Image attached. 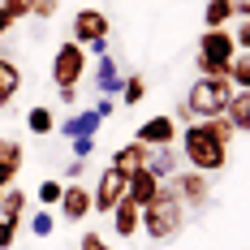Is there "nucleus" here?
Here are the masks:
<instances>
[{"instance_id":"3","label":"nucleus","mask_w":250,"mask_h":250,"mask_svg":"<svg viewBox=\"0 0 250 250\" xmlns=\"http://www.w3.org/2000/svg\"><path fill=\"white\" fill-rule=\"evenodd\" d=\"M186 207H181V199L173 194V186L168 181H160V190H155V199L143 207V229H147V237H155V242H173L177 233L186 229Z\"/></svg>"},{"instance_id":"31","label":"nucleus","mask_w":250,"mask_h":250,"mask_svg":"<svg viewBox=\"0 0 250 250\" xmlns=\"http://www.w3.org/2000/svg\"><path fill=\"white\" fill-rule=\"evenodd\" d=\"M4 4V13L13 18V22H22V18H30V0H0Z\"/></svg>"},{"instance_id":"13","label":"nucleus","mask_w":250,"mask_h":250,"mask_svg":"<svg viewBox=\"0 0 250 250\" xmlns=\"http://www.w3.org/2000/svg\"><path fill=\"white\" fill-rule=\"evenodd\" d=\"M100 125H104V121H100V112H95V108H82V112H69L56 129H61L65 138H95V134H100Z\"/></svg>"},{"instance_id":"29","label":"nucleus","mask_w":250,"mask_h":250,"mask_svg":"<svg viewBox=\"0 0 250 250\" xmlns=\"http://www.w3.org/2000/svg\"><path fill=\"white\" fill-rule=\"evenodd\" d=\"M18 220H4V216H0V250H13V242H18Z\"/></svg>"},{"instance_id":"12","label":"nucleus","mask_w":250,"mask_h":250,"mask_svg":"<svg viewBox=\"0 0 250 250\" xmlns=\"http://www.w3.org/2000/svg\"><path fill=\"white\" fill-rule=\"evenodd\" d=\"M155 190H160V177L151 173L147 164H143V168H134V173H125V199H129V203L147 207V203L155 199Z\"/></svg>"},{"instance_id":"16","label":"nucleus","mask_w":250,"mask_h":250,"mask_svg":"<svg viewBox=\"0 0 250 250\" xmlns=\"http://www.w3.org/2000/svg\"><path fill=\"white\" fill-rule=\"evenodd\" d=\"M108 164H112L117 173H134V168H143V164H147V147H143L138 138H129L125 147L112 151V160H108Z\"/></svg>"},{"instance_id":"30","label":"nucleus","mask_w":250,"mask_h":250,"mask_svg":"<svg viewBox=\"0 0 250 250\" xmlns=\"http://www.w3.org/2000/svg\"><path fill=\"white\" fill-rule=\"evenodd\" d=\"M69 151H74V160H91L95 155V138H69Z\"/></svg>"},{"instance_id":"35","label":"nucleus","mask_w":250,"mask_h":250,"mask_svg":"<svg viewBox=\"0 0 250 250\" xmlns=\"http://www.w3.org/2000/svg\"><path fill=\"white\" fill-rule=\"evenodd\" d=\"M117 108H121V104L112 100V95H100V104H95V112H100V121H108V117H112Z\"/></svg>"},{"instance_id":"10","label":"nucleus","mask_w":250,"mask_h":250,"mask_svg":"<svg viewBox=\"0 0 250 250\" xmlns=\"http://www.w3.org/2000/svg\"><path fill=\"white\" fill-rule=\"evenodd\" d=\"M86 74H91V82H95V91H100V95H112V100H117L125 74H121V65H117L108 52H104V56H95V65H91Z\"/></svg>"},{"instance_id":"9","label":"nucleus","mask_w":250,"mask_h":250,"mask_svg":"<svg viewBox=\"0 0 250 250\" xmlns=\"http://www.w3.org/2000/svg\"><path fill=\"white\" fill-rule=\"evenodd\" d=\"M177 134H181V125L168 117V112H160V117H147V121L138 125V143L143 147H168V143H177Z\"/></svg>"},{"instance_id":"20","label":"nucleus","mask_w":250,"mask_h":250,"mask_svg":"<svg viewBox=\"0 0 250 250\" xmlns=\"http://www.w3.org/2000/svg\"><path fill=\"white\" fill-rule=\"evenodd\" d=\"M26 129H30L35 138H48V134H56V117H52L48 104H35V108L26 112Z\"/></svg>"},{"instance_id":"26","label":"nucleus","mask_w":250,"mask_h":250,"mask_svg":"<svg viewBox=\"0 0 250 250\" xmlns=\"http://www.w3.org/2000/svg\"><path fill=\"white\" fill-rule=\"evenodd\" d=\"M52 229H56V216H52L48 207H35V216H30V233H35V237H52Z\"/></svg>"},{"instance_id":"33","label":"nucleus","mask_w":250,"mask_h":250,"mask_svg":"<svg viewBox=\"0 0 250 250\" xmlns=\"http://www.w3.org/2000/svg\"><path fill=\"white\" fill-rule=\"evenodd\" d=\"M78 246H82V250H112L108 242H104V233H82V237H78Z\"/></svg>"},{"instance_id":"19","label":"nucleus","mask_w":250,"mask_h":250,"mask_svg":"<svg viewBox=\"0 0 250 250\" xmlns=\"http://www.w3.org/2000/svg\"><path fill=\"white\" fill-rule=\"evenodd\" d=\"M26 207H30V194L18 190V186H9V190L0 194V216H4V220H18V225H22Z\"/></svg>"},{"instance_id":"39","label":"nucleus","mask_w":250,"mask_h":250,"mask_svg":"<svg viewBox=\"0 0 250 250\" xmlns=\"http://www.w3.org/2000/svg\"><path fill=\"white\" fill-rule=\"evenodd\" d=\"M82 173H86V160H74V164H69V181H78Z\"/></svg>"},{"instance_id":"37","label":"nucleus","mask_w":250,"mask_h":250,"mask_svg":"<svg viewBox=\"0 0 250 250\" xmlns=\"http://www.w3.org/2000/svg\"><path fill=\"white\" fill-rule=\"evenodd\" d=\"M56 95H61V104L74 108V104H78V86H56Z\"/></svg>"},{"instance_id":"6","label":"nucleus","mask_w":250,"mask_h":250,"mask_svg":"<svg viewBox=\"0 0 250 250\" xmlns=\"http://www.w3.org/2000/svg\"><path fill=\"white\" fill-rule=\"evenodd\" d=\"M168 186H173V194L181 199L186 211H203L211 203V181H207V173H173Z\"/></svg>"},{"instance_id":"40","label":"nucleus","mask_w":250,"mask_h":250,"mask_svg":"<svg viewBox=\"0 0 250 250\" xmlns=\"http://www.w3.org/2000/svg\"><path fill=\"white\" fill-rule=\"evenodd\" d=\"M9 26H13V18L4 13V4H0V35H9Z\"/></svg>"},{"instance_id":"23","label":"nucleus","mask_w":250,"mask_h":250,"mask_svg":"<svg viewBox=\"0 0 250 250\" xmlns=\"http://www.w3.org/2000/svg\"><path fill=\"white\" fill-rule=\"evenodd\" d=\"M229 82H233L237 91H250V52H237V56L229 61Z\"/></svg>"},{"instance_id":"18","label":"nucleus","mask_w":250,"mask_h":250,"mask_svg":"<svg viewBox=\"0 0 250 250\" xmlns=\"http://www.w3.org/2000/svg\"><path fill=\"white\" fill-rule=\"evenodd\" d=\"M225 117L233 121V129H237V134H250V91H237V86H233Z\"/></svg>"},{"instance_id":"24","label":"nucleus","mask_w":250,"mask_h":250,"mask_svg":"<svg viewBox=\"0 0 250 250\" xmlns=\"http://www.w3.org/2000/svg\"><path fill=\"white\" fill-rule=\"evenodd\" d=\"M61 190H65V181L48 177V181L35 186V203H39V207H56V203H61Z\"/></svg>"},{"instance_id":"2","label":"nucleus","mask_w":250,"mask_h":250,"mask_svg":"<svg viewBox=\"0 0 250 250\" xmlns=\"http://www.w3.org/2000/svg\"><path fill=\"white\" fill-rule=\"evenodd\" d=\"M229 95H233V82H216V78H199L190 91H186V100L177 104V117L173 121L190 125V121H207V117H225L229 108Z\"/></svg>"},{"instance_id":"1","label":"nucleus","mask_w":250,"mask_h":250,"mask_svg":"<svg viewBox=\"0 0 250 250\" xmlns=\"http://www.w3.org/2000/svg\"><path fill=\"white\" fill-rule=\"evenodd\" d=\"M177 143H181V160L194 168V173H220L229 164V147L211 134V125L207 121H190V125H181V134H177Z\"/></svg>"},{"instance_id":"32","label":"nucleus","mask_w":250,"mask_h":250,"mask_svg":"<svg viewBox=\"0 0 250 250\" xmlns=\"http://www.w3.org/2000/svg\"><path fill=\"white\" fill-rule=\"evenodd\" d=\"M61 9V0H30V18H52Z\"/></svg>"},{"instance_id":"17","label":"nucleus","mask_w":250,"mask_h":250,"mask_svg":"<svg viewBox=\"0 0 250 250\" xmlns=\"http://www.w3.org/2000/svg\"><path fill=\"white\" fill-rule=\"evenodd\" d=\"M18 91H22V69H18V61H13V56H0V108L13 104Z\"/></svg>"},{"instance_id":"36","label":"nucleus","mask_w":250,"mask_h":250,"mask_svg":"<svg viewBox=\"0 0 250 250\" xmlns=\"http://www.w3.org/2000/svg\"><path fill=\"white\" fill-rule=\"evenodd\" d=\"M18 181V168H9V164H0V190H9Z\"/></svg>"},{"instance_id":"5","label":"nucleus","mask_w":250,"mask_h":250,"mask_svg":"<svg viewBox=\"0 0 250 250\" xmlns=\"http://www.w3.org/2000/svg\"><path fill=\"white\" fill-rule=\"evenodd\" d=\"M86 65H91V52L74 43V39H65L56 56H52V82L56 86H78L82 78H86Z\"/></svg>"},{"instance_id":"38","label":"nucleus","mask_w":250,"mask_h":250,"mask_svg":"<svg viewBox=\"0 0 250 250\" xmlns=\"http://www.w3.org/2000/svg\"><path fill=\"white\" fill-rule=\"evenodd\" d=\"M233 18H237V22L250 18V0H233Z\"/></svg>"},{"instance_id":"41","label":"nucleus","mask_w":250,"mask_h":250,"mask_svg":"<svg viewBox=\"0 0 250 250\" xmlns=\"http://www.w3.org/2000/svg\"><path fill=\"white\" fill-rule=\"evenodd\" d=\"M0 194H4V190H0Z\"/></svg>"},{"instance_id":"11","label":"nucleus","mask_w":250,"mask_h":250,"mask_svg":"<svg viewBox=\"0 0 250 250\" xmlns=\"http://www.w3.org/2000/svg\"><path fill=\"white\" fill-rule=\"evenodd\" d=\"M56 207H61V216H65L69 225H78V220L91 216V190L78 186V181H69V186L61 190V203H56Z\"/></svg>"},{"instance_id":"7","label":"nucleus","mask_w":250,"mask_h":250,"mask_svg":"<svg viewBox=\"0 0 250 250\" xmlns=\"http://www.w3.org/2000/svg\"><path fill=\"white\" fill-rule=\"evenodd\" d=\"M121 199H125V173H117V168L108 164V168L100 173V181H95V190H91V211L108 216Z\"/></svg>"},{"instance_id":"27","label":"nucleus","mask_w":250,"mask_h":250,"mask_svg":"<svg viewBox=\"0 0 250 250\" xmlns=\"http://www.w3.org/2000/svg\"><path fill=\"white\" fill-rule=\"evenodd\" d=\"M194 69H199V78H216V82L229 78V65H220V61H203V56H194Z\"/></svg>"},{"instance_id":"25","label":"nucleus","mask_w":250,"mask_h":250,"mask_svg":"<svg viewBox=\"0 0 250 250\" xmlns=\"http://www.w3.org/2000/svg\"><path fill=\"white\" fill-rule=\"evenodd\" d=\"M22 160H26V151H22L18 138H0V164H9V168L22 173Z\"/></svg>"},{"instance_id":"4","label":"nucleus","mask_w":250,"mask_h":250,"mask_svg":"<svg viewBox=\"0 0 250 250\" xmlns=\"http://www.w3.org/2000/svg\"><path fill=\"white\" fill-rule=\"evenodd\" d=\"M108 35H112V22H108L104 9H91V4H86V9H78V13H74L69 39L82 43L91 56H104V52H108Z\"/></svg>"},{"instance_id":"22","label":"nucleus","mask_w":250,"mask_h":250,"mask_svg":"<svg viewBox=\"0 0 250 250\" xmlns=\"http://www.w3.org/2000/svg\"><path fill=\"white\" fill-rule=\"evenodd\" d=\"M143 95H147V78H143V74H125L121 91H117V104H125V108H138V104H143Z\"/></svg>"},{"instance_id":"21","label":"nucleus","mask_w":250,"mask_h":250,"mask_svg":"<svg viewBox=\"0 0 250 250\" xmlns=\"http://www.w3.org/2000/svg\"><path fill=\"white\" fill-rule=\"evenodd\" d=\"M233 22V0H207L203 4V30H216V26Z\"/></svg>"},{"instance_id":"8","label":"nucleus","mask_w":250,"mask_h":250,"mask_svg":"<svg viewBox=\"0 0 250 250\" xmlns=\"http://www.w3.org/2000/svg\"><path fill=\"white\" fill-rule=\"evenodd\" d=\"M199 56H203V61H220V65H229V61L237 56V43H233V30H229V26H216V30H203V35H199Z\"/></svg>"},{"instance_id":"15","label":"nucleus","mask_w":250,"mask_h":250,"mask_svg":"<svg viewBox=\"0 0 250 250\" xmlns=\"http://www.w3.org/2000/svg\"><path fill=\"white\" fill-rule=\"evenodd\" d=\"M108 216H112V233H117V237H134V233L143 229V207L129 203V199H121Z\"/></svg>"},{"instance_id":"28","label":"nucleus","mask_w":250,"mask_h":250,"mask_svg":"<svg viewBox=\"0 0 250 250\" xmlns=\"http://www.w3.org/2000/svg\"><path fill=\"white\" fill-rule=\"evenodd\" d=\"M207 125H211V134H216L225 147L233 143V138H237V129H233V121H229V117H207Z\"/></svg>"},{"instance_id":"34","label":"nucleus","mask_w":250,"mask_h":250,"mask_svg":"<svg viewBox=\"0 0 250 250\" xmlns=\"http://www.w3.org/2000/svg\"><path fill=\"white\" fill-rule=\"evenodd\" d=\"M233 43H237V52H250V18H242V26L233 30Z\"/></svg>"},{"instance_id":"14","label":"nucleus","mask_w":250,"mask_h":250,"mask_svg":"<svg viewBox=\"0 0 250 250\" xmlns=\"http://www.w3.org/2000/svg\"><path fill=\"white\" fill-rule=\"evenodd\" d=\"M147 168L160 181H168L173 173H181V151H177V143H168V147H147Z\"/></svg>"}]
</instances>
